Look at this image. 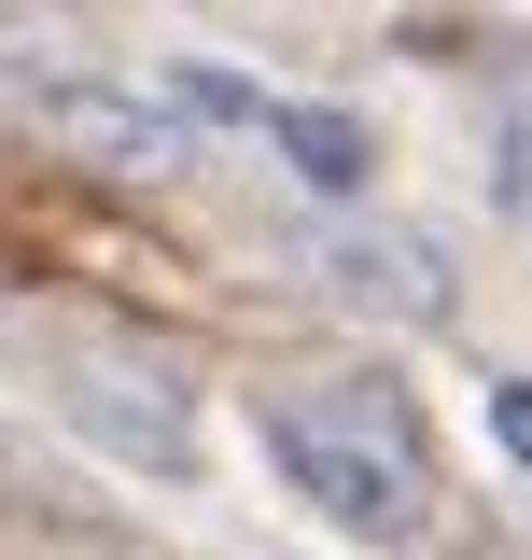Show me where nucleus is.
<instances>
[{
  "instance_id": "1",
  "label": "nucleus",
  "mask_w": 532,
  "mask_h": 560,
  "mask_svg": "<svg viewBox=\"0 0 532 560\" xmlns=\"http://www.w3.org/2000/svg\"><path fill=\"white\" fill-rule=\"evenodd\" d=\"M266 463L309 490L350 533H406L420 518V420H406L393 378H350V393H309V407H266Z\"/></svg>"
},
{
  "instance_id": "2",
  "label": "nucleus",
  "mask_w": 532,
  "mask_h": 560,
  "mask_svg": "<svg viewBox=\"0 0 532 560\" xmlns=\"http://www.w3.org/2000/svg\"><path fill=\"white\" fill-rule=\"evenodd\" d=\"M43 127L113 168V183H169L183 168V98L169 84H99V70H43Z\"/></svg>"
},
{
  "instance_id": "3",
  "label": "nucleus",
  "mask_w": 532,
  "mask_h": 560,
  "mask_svg": "<svg viewBox=\"0 0 532 560\" xmlns=\"http://www.w3.org/2000/svg\"><path fill=\"white\" fill-rule=\"evenodd\" d=\"M323 280L365 308V323H463V267H449V238L435 224H336L323 238Z\"/></svg>"
},
{
  "instance_id": "4",
  "label": "nucleus",
  "mask_w": 532,
  "mask_h": 560,
  "mask_svg": "<svg viewBox=\"0 0 532 560\" xmlns=\"http://www.w3.org/2000/svg\"><path fill=\"white\" fill-rule=\"evenodd\" d=\"M70 407L99 420L127 463H154V477H197V420H183V393H169V378L140 393V378H113V364L84 350V364H70Z\"/></svg>"
},
{
  "instance_id": "5",
  "label": "nucleus",
  "mask_w": 532,
  "mask_h": 560,
  "mask_svg": "<svg viewBox=\"0 0 532 560\" xmlns=\"http://www.w3.org/2000/svg\"><path fill=\"white\" fill-rule=\"evenodd\" d=\"M266 127H280V154H294V168H309V183H323V197H350V183H365V168H379V140L350 127V113H336V98H280V113H266Z\"/></svg>"
},
{
  "instance_id": "6",
  "label": "nucleus",
  "mask_w": 532,
  "mask_h": 560,
  "mask_svg": "<svg viewBox=\"0 0 532 560\" xmlns=\"http://www.w3.org/2000/svg\"><path fill=\"white\" fill-rule=\"evenodd\" d=\"M490 434H505V448L532 463V378H490Z\"/></svg>"
}]
</instances>
